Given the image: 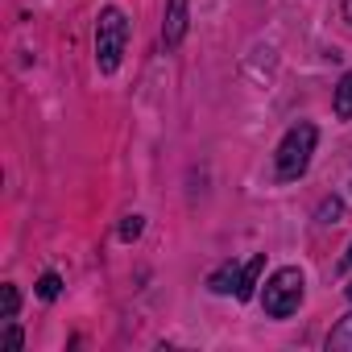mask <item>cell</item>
Wrapping results in <instances>:
<instances>
[{
  "mask_svg": "<svg viewBox=\"0 0 352 352\" xmlns=\"http://www.w3.org/2000/svg\"><path fill=\"white\" fill-rule=\"evenodd\" d=\"M236 282H241V270H236L232 261H228V265H220V270L208 278V286H212L216 294H228V290H236Z\"/></svg>",
  "mask_w": 352,
  "mask_h": 352,
  "instance_id": "52a82bcc",
  "label": "cell"
},
{
  "mask_svg": "<svg viewBox=\"0 0 352 352\" xmlns=\"http://www.w3.org/2000/svg\"><path fill=\"white\" fill-rule=\"evenodd\" d=\"M58 290H63V278H58V274H42V278H38V294H42L46 302H54Z\"/></svg>",
  "mask_w": 352,
  "mask_h": 352,
  "instance_id": "8fae6325",
  "label": "cell"
},
{
  "mask_svg": "<svg viewBox=\"0 0 352 352\" xmlns=\"http://www.w3.org/2000/svg\"><path fill=\"white\" fill-rule=\"evenodd\" d=\"M340 13H344V21L352 25V0H344V5H340Z\"/></svg>",
  "mask_w": 352,
  "mask_h": 352,
  "instance_id": "5bb4252c",
  "label": "cell"
},
{
  "mask_svg": "<svg viewBox=\"0 0 352 352\" xmlns=\"http://www.w3.org/2000/svg\"><path fill=\"white\" fill-rule=\"evenodd\" d=\"M327 352H352V311L331 327V336H327Z\"/></svg>",
  "mask_w": 352,
  "mask_h": 352,
  "instance_id": "8992f818",
  "label": "cell"
},
{
  "mask_svg": "<svg viewBox=\"0 0 352 352\" xmlns=\"http://www.w3.org/2000/svg\"><path fill=\"white\" fill-rule=\"evenodd\" d=\"M141 228H145V220H141V216H129V220L120 224V241H137Z\"/></svg>",
  "mask_w": 352,
  "mask_h": 352,
  "instance_id": "7c38bea8",
  "label": "cell"
},
{
  "mask_svg": "<svg viewBox=\"0 0 352 352\" xmlns=\"http://www.w3.org/2000/svg\"><path fill=\"white\" fill-rule=\"evenodd\" d=\"M187 5H191V0H170V5H166V21H162L166 50H174L183 42V34H187Z\"/></svg>",
  "mask_w": 352,
  "mask_h": 352,
  "instance_id": "277c9868",
  "label": "cell"
},
{
  "mask_svg": "<svg viewBox=\"0 0 352 352\" xmlns=\"http://www.w3.org/2000/svg\"><path fill=\"white\" fill-rule=\"evenodd\" d=\"M344 294H348V298H352V282H348V290H344Z\"/></svg>",
  "mask_w": 352,
  "mask_h": 352,
  "instance_id": "2e32d148",
  "label": "cell"
},
{
  "mask_svg": "<svg viewBox=\"0 0 352 352\" xmlns=\"http://www.w3.org/2000/svg\"><path fill=\"white\" fill-rule=\"evenodd\" d=\"M340 216H344V204H340L336 195L319 204V224H340Z\"/></svg>",
  "mask_w": 352,
  "mask_h": 352,
  "instance_id": "30bf717a",
  "label": "cell"
},
{
  "mask_svg": "<svg viewBox=\"0 0 352 352\" xmlns=\"http://www.w3.org/2000/svg\"><path fill=\"white\" fill-rule=\"evenodd\" d=\"M5 348H9V352H21V327H9V331H5Z\"/></svg>",
  "mask_w": 352,
  "mask_h": 352,
  "instance_id": "4fadbf2b",
  "label": "cell"
},
{
  "mask_svg": "<svg viewBox=\"0 0 352 352\" xmlns=\"http://www.w3.org/2000/svg\"><path fill=\"white\" fill-rule=\"evenodd\" d=\"M124 42H129V21L120 9H104L100 13V25H96V67L104 75H112L120 67V54H124Z\"/></svg>",
  "mask_w": 352,
  "mask_h": 352,
  "instance_id": "7a4b0ae2",
  "label": "cell"
},
{
  "mask_svg": "<svg viewBox=\"0 0 352 352\" xmlns=\"http://www.w3.org/2000/svg\"><path fill=\"white\" fill-rule=\"evenodd\" d=\"M302 270H294V265H286V270H278L270 282H265V290H261V307H265V315L270 319H286V315H294L298 311V302H302Z\"/></svg>",
  "mask_w": 352,
  "mask_h": 352,
  "instance_id": "3957f363",
  "label": "cell"
},
{
  "mask_svg": "<svg viewBox=\"0 0 352 352\" xmlns=\"http://www.w3.org/2000/svg\"><path fill=\"white\" fill-rule=\"evenodd\" d=\"M261 270H265V257L257 253L249 265H241V282H236V298L241 302H249L253 294H257V282H261Z\"/></svg>",
  "mask_w": 352,
  "mask_h": 352,
  "instance_id": "5b68a950",
  "label": "cell"
},
{
  "mask_svg": "<svg viewBox=\"0 0 352 352\" xmlns=\"http://www.w3.org/2000/svg\"><path fill=\"white\" fill-rule=\"evenodd\" d=\"M315 141H319V133H315V124H294L286 137H282V145H278V179L282 183H290V179H302L307 174V166H311V153H315Z\"/></svg>",
  "mask_w": 352,
  "mask_h": 352,
  "instance_id": "6da1fadb",
  "label": "cell"
},
{
  "mask_svg": "<svg viewBox=\"0 0 352 352\" xmlns=\"http://www.w3.org/2000/svg\"><path fill=\"white\" fill-rule=\"evenodd\" d=\"M17 307H21L17 286H0V315H5V319H17Z\"/></svg>",
  "mask_w": 352,
  "mask_h": 352,
  "instance_id": "9c48e42d",
  "label": "cell"
},
{
  "mask_svg": "<svg viewBox=\"0 0 352 352\" xmlns=\"http://www.w3.org/2000/svg\"><path fill=\"white\" fill-rule=\"evenodd\" d=\"M331 108H336L340 120H352V75L340 79V87H336V104H331Z\"/></svg>",
  "mask_w": 352,
  "mask_h": 352,
  "instance_id": "ba28073f",
  "label": "cell"
},
{
  "mask_svg": "<svg viewBox=\"0 0 352 352\" xmlns=\"http://www.w3.org/2000/svg\"><path fill=\"white\" fill-rule=\"evenodd\" d=\"M344 265H352V245H348V253H344Z\"/></svg>",
  "mask_w": 352,
  "mask_h": 352,
  "instance_id": "9a60e30c",
  "label": "cell"
}]
</instances>
